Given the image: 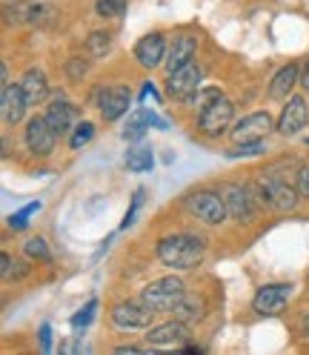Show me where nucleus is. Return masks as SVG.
Returning a JSON list of instances; mask_svg holds the SVG:
<instances>
[{
	"instance_id": "nucleus-1",
	"label": "nucleus",
	"mask_w": 309,
	"mask_h": 355,
	"mask_svg": "<svg viewBox=\"0 0 309 355\" xmlns=\"http://www.w3.org/2000/svg\"><path fill=\"white\" fill-rule=\"evenodd\" d=\"M206 255L204 238L189 232H175L158 241V258L169 270H195Z\"/></svg>"
},
{
	"instance_id": "nucleus-2",
	"label": "nucleus",
	"mask_w": 309,
	"mask_h": 355,
	"mask_svg": "<svg viewBox=\"0 0 309 355\" xmlns=\"http://www.w3.org/2000/svg\"><path fill=\"white\" fill-rule=\"evenodd\" d=\"M186 295V286L181 278H175V275H166V278H158V281H152L146 284L143 290H141V301L146 306H152L154 313H169V309H175Z\"/></svg>"
},
{
	"instance_id": "nucleus-3",
	"label": "nucleus",
	"mask_w": 309,
	"mask_h": 355,
	"mask_svg": "<svg viewBox=\"0 0 309 355\" xmlns=\"http://www.w3.org/2000/svg\"><path fill=\"white\" fill-rule=\"evenodd\" d=\"M255 189H258L261 201L270 204V207L278 209V212H290V209H295L298 201H301V189H295L292 184H286L283 178H275V175L261 178Z\"/></svg>"
},
{
	"instance_id": "nucleus-4",
	"label": "nucleus",
	"mask_w": 309,
	"mask_h": 355,
	"mask_svg": "<svg viewBox=\"0 0 309 355\" xmlns=\"http://www.w3.org/2000/svg\"><path fill=\"white\" fill-rule=\"evenodd\" d=\"M186 209H189L197 220H204V224H209V227L224 224L227 215H229L224 195H220V192H209V189L192 192V195L186 198Z\"/></svg>"
},
{
	"instance_id": "nucleus-5",
	"label": "nucleus",
	"mask_w": 309,
	"mask_h": 355,
	"mask_svg": "<svg viewBox=\"0 0 309 355\" xmlns=\"http://www.w3.org/2000/svg\"><path fill=\"white\" fill-rule=\"evenodd\" d=\"M232 118H235V103L220 95L218 101H212L206 109L197 112V126H201L206 138H220L232 126Z\"/></svg>"
},
{
	"instance_id": "nucleus-6",
	"label": "nucleus",
	"mask_w": 309,
	"mask_h": 355,
	"mask_svg": "<svg viewBox=\"0 0 309 355\" xmlns=\"http://www.w3.org/2000/svg\"><path fill=\"white\" fill-rule=\"evenodd\" d=\"M154 309L146 306L141 298L138 301H121L112 306V324L118 329H143L152 324Z\"/></svg>"
},
{
	"instance_id": "nucleus-7",
	"label": "nucleus",
	"mask_w": 309,
	"mask_h": 355,
	"mask_svg": "<svg viewBox=\"0 0 309 355\" xmlns=\"http://www.w3.org/2000/svg\"><path fill=\"white\" fill-rule=\"evenodd\" d=\"M292 298V284H267L252 298V309L261 315H278Z\"/></svg>"
},
{
	"instance_id": "nucleus-8",
	"label": "nucleus",
	"mask_w": 309,
	"mask_h": 355,
	"mask_svg": "<svg viewBox=\"0 0 309 355\" xmlns=\"http://www.w3.org/2000/svg\"><path fill=\"white\" fill-rule=\"evenodd\" d=\"M201 80H204V69L192 60V63L184 66V69H178V72L169 75L166 92H169L172 98H178V101H189V98L197 92V89H201Z\"/></svg>"
},
{
	"instance_id": "nucleus-9",
	"label": "nucleus",
	"mask_w": 309,
	"mask_h": 355,
	"mask_svg": "<svg viewBox=\"0 0 309 355\" xmlns=\"http://www.w3.org/2000/svg\"><path fill=\"white\" fill-rule=\"evenodd\" d=\"M55 144H58V132L49 126L46 115L43 118H32L26 123V146L32 155H37V158H46V155L55 152Z\"/></svg>"
},
{
	"instance_id": "nucleus-10",
	"label": "nucleus",
	"mask_w": 309,
	"mask_h": 355,
	"mask_svg": "<svg viewBox=\"0 0 309 355\" xmlns=\"http://www.w3.org/2000/svg\"><path fill=\"white\" fill-rule=\"evenodd\" d=\"M98 106H100V115H103L106 121L123 118V115L129 112V106H132V89H129V86H121V83L103 89Z\"/></svg>"
},
{
	"instance_id": "nucleus-11",
	"label": "nucleus",
	"mask_w": 309,
	"mask_h": 355,
	"mask_svg": "<svg viewBox=\"0 0 309 355\" xmlns=\"http://www.w3.org/2000/svg\"><path fill=\"white\" fill-rule=\"evenodd\" d=\"M224 201H227V209H229V215L235 218V220H252L255 218V204H252V192H249V187H238V184H227L224 187Z\"/></svg>"
},
{
	"instance_id": "nucleus-12",
	"label": "nucleus",
	"mask_w": 309,
	"mask_h": 355,
	"mask_svg": "<svg viewBox=\"0 0 309 355\" xmlns=\"http://www.w3.org/2000/svg\"><path fill=\"white\" fill-rule=\"evenodd\" d=\"M272 129V115L270 112H252L244 121H238L232 129V141L235 144H247V141H261L267 132Z\"/></svg>"
},
{
	"instance_id": "nucleus-13",
	"label": "nucleus",
	"mask_w": 309,
	"mask_h": 355,
	"mask_svg": "<svg viewBox=\"0 0 309 355\" xmlns=\"http://www.w3.org/2000/svg\"><path fill=\"white\" fill-rule=\"evenodd\" d=\"M146 341L152 347H175V344H184L189 341V324L175 318V321H166V324H158L146 332Z\"/></svg>"
},
{
	"instance_id": "nucleus-14",
	"label": "nucleus",
	"mask_w": 309,
	"mask_h": 355,
	"mask_svg": "<svg viewBox=\"0 0 309 355\" xmlns=\"http://www.w3.org/2000/svg\"><path fill=\"white\" fill-rule=\"evenodd\" d=\"M306 118H309L306 101L301 95H292L290 101H286L281 118H278V132L281 135H298V132L306 126Z\"/></svg>"
},
{
	"instance_id": "nucleus-15",
	"label": "nucleus",
	"mask_w": 309,
	"mask_h": 355,
	"mask_svg": "<svg viewBox=\"0 0 309 355\" xmlns=\"http://www.w3.org/2000/svg\"><path fill=\"white\" fill-rule=\"evenodd\" d=\"M135 60L143 66V69H154V66H161L166 60V40L161 32H152L146 37L138 40L135 46Z\"/></svg>"
},
{
	"instance_id": "nucleus-16",
	"label": "nucleus",
	"mask_w": 309,
	"mask_h": 355,
	"mask_svg": "<svg viewBox=\"0 0 309 355\" xmlns=\"http://www.w3.org/2000/svg\"><path fill=\"white\" fill-rule=\"evenodd\" d=\"M3 106H0V112H3V123L6 126H17L20 121H24L26 109H29V101L24 95V89H20V83H9L3 86V101H0Z\"/></svg>"
},
{
	"instance_id": "nucleus-17",
	"label": "nucleus",
	"mask_w": 309,
	"mask_h": 355,
	"mask_svg": "<svg viewBox=\"0 0 309 355\" xmlns=\"http://www.w3.org/2000/svg\"><path fill=\"white\" fill-rule=\"evenodd\" d=\"M195 52H197V43H195L192 35H178V37H175V43L169 46V52H166V60H164L166 75L178 72V69H184L186 63H192L195 60Z\"/></svg>"
},
{
	"instance_id": "nucleus-18",
	"label": "nucleus",
	"mask_w": 309,
	"mask_h": 355,
	"mask_svg": "<svg viewBox=\"0 0 309 355\" xmlns=\"http://www.w3.org/2000/svg\"><path fill=\"white\" fill-rule=\"evenodd\" d=\"M46 121L58 135H69L72 123H75V106L69 101H63V98H55L52 106L46 109Z\"/></svg>"
},
{
	"instance_id": "nucleus-19",
	"label": "nucleus",
	"mask_w": 309,
	"mask_h": 355,
	"mask_svg": "<svg viewBox=\"0 0 309 355\" xmlns=\"http://www.w3.org/2000/svg\"><path fill=\"white\" fill-rule=\"evenodd\" d=\"M20 89H24L29 106H37V103L46 101V95H49V80H46V75H43L40 69H29L24 78H20Z\"/></svg>"
},
{
	"instance_id": "nucleus-20",
	"label": "nucleus",
	"mask_w": 309,
	"mask_h": 355,
	"mask_svg": "<svg viewBox=\"0 0 309 355\" xmlns=\"http://www.w3.org/2000/svg\"><path fill=\"white\" fill-rule=\"evenodd\" d=\"M298 78H301V66H298V63L283 66V69H281V72L272 78V83H270V98H272V101L290 98V92H292V86L298 83Z\"/></svg>"
},
{
	"instance_id": "nucleus-21",
	"label": "nucleus",
	"mask_w": 309,
	"mask_h": 355,
	"mask_svg": "<svg viewBox=\"0 0 309 355\" xmlns=\"http://www.w3.org/2000/svg\"><path fill=\"white\" fill-rule=\"evenodd\" d=\"M175 313V318H181V321H186V324H192V321H201L204 318V304L197 301V298H189V295H184V301L172 309Z\"/></svg>"
},
{
	"instance_id": "nucleus-22",
	"label": "nucleus",
	"mask_w": 309,
	"mask_h": 355,
	"mask_svg": "<svg viewBox=\"0 0 309 355\" xmlns=\"http://www.w3.org/2000/svg\"><path fill=\"white\" fill-rule=\"evenodd\" d=\"M126 166H129V172H149V169L154 166V155H152V149H146V146L129 149V155H126Z\"/></svg>"
},
{
	"instance_id": "nucleus-23",
	"label": "nucleus",
	"mask_w": 309,
	"mask_h": 355,
	"mask_svg": "<svg viewBox=\"0 0 309 355\" xmlns=\"http://www.w3.org/2000/svg\"><path fill=\"white\" fill-rule=\"evenodd\" d=\"M146 129H149L146 112H143V109H138L135 118H132V121H129V126L123 129V138H126V141H141V138L146 135Z\"/></svg>"
},
{
	"instance_id": "nucleus-24",
	"label": "nucleus",
	"mask_w": 309,
	"mask_h": 355,
	"mask_svg": "<svg viewBox=\"0 0 309 355\" xmlns=\"http://www.w3.org/2000/svg\"><path fill=\"white\" fill-rule=\"evenodd\" d=\"M129 0H95V12L100 17H123Z\"/></svg>"
},
{
	"instance_id": "nucleus-25",
	"label": "nucleus",
	"mask_w": 309,
	"mask_h": 355,
	"mask_svg": "<svg viewBox=\"0 0 309 355\" xmlns=\"http://www.w3.org/2000/svg\"><path fill=\"white\" fill-rule=\"evenodd\" d=\"M95 138V123H89V121H83V123H78L75 126V132H72V149L78 152V149H83L86 144H89Z\"/></svg>"
},
{
	"instance_id": "nucleus-26",
	"label": "nucleus",
	"mask_w": 309,
	"mask_h": 355,
	"mask_svg": "<svg viewBox=\"0 0 309 355\" xmlns=\"http://www.w3.org/2000/svg\"><path fill=\"white\" fill-rule=\"evenodd\" d=\"M40 209V201H32V204H26L24 209H20V212H12L9 215V227L12 230H26L29 227V215H35Z\"/></svg>"
},
{
	"instance_id": "nucleus-27",
	"label": "nucleus",
	"mask_w": 309,
	"mask_h": 355,
	"mask_svg": "<svg viewBox=\"0 0 309 355\" xmlns=\"http://www.w3.org/2000/svg\"><path fill=\"white\" fill-rule=\"evenodd\" d=\"M220 98V89H215V86H209V89H197V92L186 101L189 106H195L197 109V112H201V109H206L212 101H218Z\"/></svg>"
},
{
	"instance_id": "nucleus-28",
	"label": "nucleus",
	"mask_w": 309,
	"mask_h": 355,
	"mask_svg": "<svg viewBox=\"0 0 309 355\" xmlns=\"http://www.w3.org/2000/svg\"><path fill=\"white\" fill-rule=\"evenodd\" d=\"M24 250H26V255H29V258L46 261V263L52 261V252H49V247H46V241H43V238H29Z\"/></svg>"
},
{
	"instance_id": "nucleus-29",
	"label": "nucleus",
	"mask_w": 309,
	"mask_h": 355,
	"mask_svg": "<svg viewBox=\"0 0 309 355\" xmlns=\"http://www.w3.org/2000/svg\"><path fill=\"white\" fill-rule=\"evenodd\" d=\"M95 313H98V298H92V301H86V306L80 309V313L72 318V327L75 329H86L92 324V318H95Z\"/></svg>"
},
{
	"instance_id": "nucleus-30",
	"label": "nucleus",
	"mask_w": 309,
	"mask_h": 355,
	"mask_svg": "<svg viewBox=\"0 0 309 355\" xmlns=\"http://www.w3.org/2000/svg\"><path fill=\"white\" fill-rule=\"evenodd\" d=\"M109 46H112V40H109V32H92V35H89V52H92L95 58L106 55Z\"/></svg>"
},
{
	"instance_id": "nucleus-31",
	"label": "nucleus",
	"mask_w": 309,
	"mask_h": 355,
	"mask_svg": "<svg viewBox=\"0 0 309 355\" xmlns=\"http://www.w3.org/2000/svg\"><path fill=\"white\" fill-rule=\"evenodd\" d=\"M261 152H263V141H247V144H238L235 149H229L227 155L229 158H244V155L249 158V155H261Z\"/></svg>"
},
{
	"instance_id": "nucleus-32",
	"label": "nucleus",
	"mask_w": 309,
	"mask_h": 355,
	"mask_svg": "<svg viewBox=\"0 0 309 355\" xmlns=\"http://www.w3.org/2000/svg\"><path fill=\"white\" fill-rule=\"evenodd\" d=\"M143 204V189H138L135 192V198H132V207H129V212L123 215V224H121V230H129L132 227V220H135V212H138V207Z\"/></svg>"
},
{
	"instance_id": "nucleus-33",
	"label": "nucleus",
	"mask_w": 309,
	"mask_h": 355,
	"mask_svg": "<svg viewBox=\"0 0 309 355\" xmlns=\"http://www.w3.org/2000/svg\"><path fill=\"white\" fill-rule=\"evenodd\" d=\"M40 349L43 352H52V329H49V324L40 327Z\"/></svg>"
},
{
	"instance_id": "nucleus-34",
	"label": "nucleus",
	"mask_w": 309,
	"mask_h": 355,
	"mask_svg": "<svg viewBox=\"0 0 309 355\" xmlns=\"http://www.w3.org/2000/svg\"><path fill=\"white\" fill-rule=\"evenodd\" d=\"M115 352H121V355H141V352H152V344H149V347H138V344H123V347H118Z\"/></svg>"
},
{
	"instance_id": "nucleus-35",
	"label": "nucleus",
	"mask_w": 309,
	"mask_h": 355,
	"mask_svg": "<svg viewBox=\"0 0 309 355\" xmlns=\"http://www.w3.org/2000/svg\"><path fill=\"white\" fill-rule=\"evenodd\" d=\"M298 189H301V195L309 198V166H301V172H298Z\"/></svg>"
},
{
	"instance_id": "nucleus-36",
	"label": "nucleus",
	"mask_w": 309,
	"mask_h": 355,
	"mask_svg": "<svg viewBox=\"0 0 309 355\" xmlns=\"http://www.w3.org/2000/svg\"><path fill=\"white\" fill-rule=\"evenodd\" d=\"M86 69H89V66H86L80 58H72V63H69V72L72 75H86Z\"/></svg>"
},
{
	"instance_id": "nucleus-37",
	"label": "nucleus",
	"mask_w": 309,
	"mask_h": 355,
	"mask_svg": "<svg viewBox=\"0 0 309 355\" xmlns=\"http://www.w3.org/2000/svg\"><path fill=\"white\" fill-rule=\"evenodd\" d=\"M298 83L306 89V92H309V60L301 66V78H298Z\"/></svg>"
},
{
	"instance_id": "nucleus-38",
	"label": "nucleus",
	"mask_w": 309,
	"mask_h": 355,
	"mask_svg": "<svg viewBox=\"0 0 309 355\" xmlns=\"http://www.w3.org/2000/svg\"><path fill=\"white\" fill-rule=\"evenodd\" d=\"M0 80H3V86H9V69H6V63L0 66Z\"/></svg>"
},
{
	"instance_id": "nucleus-39",
	"label": "nucleus",
	"mask_w": 309,
	"mask_h": 355,
	"mask_svg": "<svg viewBox=\"0 0 309 355\" xmlns=\"http://www.w3.org/2000/svg\"><path fill=\"white\" fill-rule=\"evenodd\" d=\"M303 336H309V315L303 318Z\"/></svg>"
},
{
	"instance_id": "nucleus-40",
	"label": "nucleus",
	"mask_w": 309,
	"mask_h": 355,
	"mask_svg": "<svg viewBox=\"0 0 309 355\" xmlns=\"http://www.w3.org/2000/svg\"><path fill=\"white\" fill-rule=\"evenodd\" d=\"M306 144H309V141H306Z\"/></svg>"
}]
</instances>
